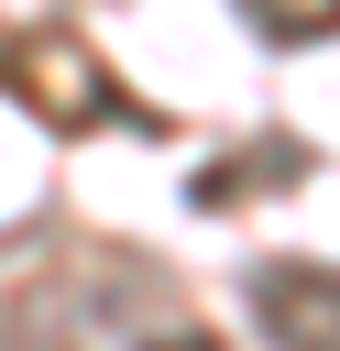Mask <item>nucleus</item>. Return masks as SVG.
I'll return each mask as SVG.
<instances>
[{"mask_svg":"<svg viewBox=\"0 0 340 351\" xmlns=\"http://www.w3.org/2000/svg\"><path fill=\"white\" fill-rule=\"evenodd\" d=\"M263 318L296 351H340V285L329 274H263Z\"/></svg>","mask_w":340,"mask_h":351,"instance_id":"nucleus-1","label":"nucleus"}]
</instances>
